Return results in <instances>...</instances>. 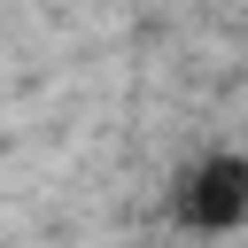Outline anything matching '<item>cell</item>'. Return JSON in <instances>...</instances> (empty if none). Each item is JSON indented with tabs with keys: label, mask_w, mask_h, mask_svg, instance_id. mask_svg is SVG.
Listing matches in <instances>:
<instances>
[{
	"label": "cell",
	"mask_w": 248,
	"mask_h": 248,
	"mask_svg": "<svg viewBox=\"0 0 248 248\" xmlns=\"http://www.w3.org/2000/svg\"><path fill=\"white\" fill-rule=\"evenodd\" d=\"M170 225L209 232V240H217V232H240V225H248V155L217 147V155L186 163L178 186H170Z\"/></svg>",
	"instance_id": "cell-1"
}]
</instances>
